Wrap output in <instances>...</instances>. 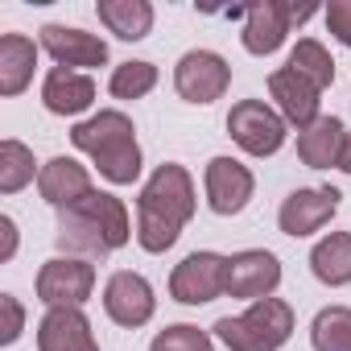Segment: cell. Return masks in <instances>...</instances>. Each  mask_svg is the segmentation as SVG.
<instances>
[{
  "mask_svg": "<svg viewBox=\"0 0 351 351\" xmlns=\"http://www.w3.org/2000/svg\"><path fill=\"white\" fill-rule=\"evenodd\" d=\"M195 178L186 173V165L165 161L149 173V182L136 195V244L145 252H165L178 244L182 228L195 215Z\"/></svg>",
  "mask_w": 351,
  "mask_h": 351,
  "instance_id": "6da1fadb",
  "label": "cell"
},
{
  "mask_svg": "<svg viewBox=\"0 0 351 351\" xmlns=\"http://www.w3.org/2000/svg\"><path fill=\"white\" fill-rule=\"evenodd\" d=\"M132 236V219L128 207L108 195V191H91L83 203L58 211V252L62 256H79V261H104L108 252L124 248Z\"/></svg>",
  "mask_w": 351,
  "mask_h": 351,
  "instance_id": "7a4b0ae2",
  "label": "cell"
},
{
  "mask_svg": "<svg viewBox=\"0 0 351 351\" xmlns=\"http://www.w3.org/2000/svg\"><path fill=\"white\" fill-rule=\"evenodd\" d=\"M71 145L95 161L99 178H108L112 186H128V182L141 178L136 128H132V120H128L124 112H116V108L79 120V124L71 128Z\"/></svg>",
  "mask_w": 351,
  "mask_h": 351,
  "instance_id": "3957f363",
  "label": "cell"
},
{
  "mask_svg": "<svg viewBox=\"0 0 351 351\" xmlns=\"http://www.w3.org/2000/svg\"><path fill=\"white\" fill-rule=\"evenodd\" d=\"M215 335L232 351H281L293 335V310L281 298H261L236 318H219Z\"/></svg>",
  "mask_w": 351,
  "mask_h": 351,
  "instance_id": "277c9868",
  "label": "cell"
},
{
  "mask_svg": "<svg viewBox=\"0 0 351 351\" xmlns=\"http://www.w3.org/2000/svg\"><path fill=\"white\" fill-rule=\"evenodd\" d=\"M228 136L248 153V157H273L285 136H289V124L277 108H269L265 99H240L232 104L228 112Z\"/></svg>",
  "mask_w": 351,
  "mask_h": 351,
  "instance_id": "5b68a950",
  "label": "cell"
},
{
  "mask_svg": "<svg viewBox=\"0 0 351 351\" xmlns=\"http://www.w3.org/2000/svg\"><path fill=\"white\" fill-rule=\"evenodd\" d=\"M95 293V265L79 256H54L38 269V302L46 310H83V302Z\"/></svg>",
  "mask_w": 351,
  "mask_h": 351,
  "instance_id": "8992f818",
  "label": "cell"
},
{
  "mask_svg": "<svg viewBox=\"0 0 351 351\" xmlns=\"http://www.w3.org/2000/svg\"><path fill=\"white\" fill-rule=\"evenodd\" d=\"M228 293V256L219 252H191L169 273V298L182 306H207Z\"/></svg>",
  "mask_w": 351,
  "mask_h": 351,
  "instance_id": "52a82bcc",
  "label": "cell"
},
{
  "mask_svg": "<svg viewBox=\"0 0 351 351\" xmlns=\"http://www.w3.org/2000/svg\"><path fill=\"white\" fill-rule=\"evenodd\" d=\"M173 87L186 104H215L232 87V66L215 50H186L173 66Z\"/></svg>",
  "mask_w": 351,
  "mask_h": 351,
  "instance_id": "ba28073f",
  "label": "cell"
},
{
  "mask_svg": "<svg viewBox=\"0 0 351 351\" xmlns=\"http://www.w3.org/2000/svg\"><path fill=\"white\" fill-rule=\"evenodd\" d=\"M339 203H343V195H339L335 186H298V191L281 203L277 228H281L285 236H293V240L314 236V232H322V228L335 219Z\"/></svg>",
  "mask_w": 351,
  "mask_h": 351,
  "instance_id": "9c48e42d",
  "label": "cell"
},
{
  "mask_svg": "<svg viewBox=\"0 0 351 351\" xmlns=\"http://www.w3.org/2000/svg\"><path fill=\"white\" fill-rule=\"evenodd\" d=\"M281 285V261L265 248H244V252H232L228 256V298H240V302H261V298H273Z\"/></svg>",
  "mask_w": 351,
  "mask_h": 351,
  "instance_id": "30bf717a",
  "label": "cell"
},
{
  "mask_svg": "<svg viewBox=\"0 0 351 351\" xmlns=\"http://www.w3.org/2000/svg\"><path fill=\"white\" fill-rule=\"evenodd\" d=\"M203 186H207V207L215 215H240L256 191V178L236 157H211L207 173H203Z\"/></svg>",
  "mask_w": 351,
  "mask_h": 351,
  "instance_id": "8fae6325",
  "label": "cell"
},
{
  "mask_svg": "<svg viewBox=\"0 0 351 351\" xmlns=\"http://www.w3.org/2000/svg\"><path fill=\"white\" fill-rule=\"evenodd\" d=\"M104 310H108V318H112L116 326L136 330V326H145V322L153 318V310H157L153 285H149L141 273L120 269V273H112L108 285H104Z\"/></svg>",
  "mask_w": 351,
  "mask_h": 351,
  "instance_id": "7c38bea8",
  "label": "cell"
},
{
  "mask_svg": "<svg viewBox=\"0 0 351 351\" xmlns=\"http://www.w3.org/2000/svg\"><path fill=\"white\" fill-rule=\"evenodd\" d=\"M38 46L66 71H95L108 62V42L99 34H87L75 25H42Z\"/></svg>",
  "mask_w": 351,
  "mask_h": 351,
  "instance_id": "4fadbf2b",
  "label": "cell"
},
{
  "mask_svg": "<svg viewBox=\"0 0 351 351\" xmlns=\"http://www.w3.org/2000/svg\"><path fill=\"white\" fill-rule=\"evenodd\" d=\"M289 25H293V13L285 0H256V5L244 9V29H240V42L248 54L265 58V54H277L289 38Z\"/></svg>",
  "mask_w": 351,
  "mask_h": 351,
  "instance_id": "5bb4252c",
  "label": "cell"
},
{
  "mask_svg": "<svg viewBox=\"0 0 351 351\" xmlns=\"http://www.w3.org/2000/svg\"><path fill=\"white\" fill-rule=\"evenodd\" d=\"M269 95L277 99V112L285 116V124H293L298 132L310 128V124L322 116V112H318V108H322V99H318L322 91H318L314 83H306V79H302L298 71H289V66H277V71L269 75Z\"/></svg>",
  "mask_w": 351,
  "mask_h": 351,
  "instance_id": "9a60e30c",
  "label": "cell"
},
{
  "mask_svg": "<svg viewBox=\"0 0 351 351\" xmlns=\"http://www.w3.org/2000/svg\"><path fill=\"white\" fill-rule=\"evenodd\" d=\"M38 191L54 211H66L75 203H83L95 186H91V173L87 165H79L75 157H50L38 173Z\"/></svg>",
  "mask_w": 351,
  "mask_h": 351,
  "instance_id": "2e32d148",
  "label": "cell"
},
{
  "mask_svg": "<svg viewBox=\"0 0 351 351\" xmlns=\"http://www.w3.org/2000/svg\"><path fill=\"white\" fill-rule=\"evenodd\" d=\"M38 351H99L91 318L83 310H46L38 322Z\"/></svg>",
  "mask_w": 351,
  "mask_h": 351,
  "instance_id": "e0dca14e",
  "label": "cell"
},
{
  "mask_svg": "<svg viewBox=\"0 0 351 351\" xmlns=\"http://www.w3.org/2000/svg\"><path fill=\"white\" fill-rule=\"evenodd\" d=\"M42 104L54 116H79L95 104V79L87 71H66V66H50L46 83H42Z\"/></svg>",
  "mask_w": 351,
  "mask_h": 351,
  "instance_id": "ac0fdd59",
  "label": "cell"
},
{
  "mask_svg": "<svg viewBox=\"0 0 351 351\" xmlns=\"http://www.w3.org/2000/svg\"><path fill=\"white\" fill-rule=\"evenodd\" d=\"M38 42L25 34H5L0 38V95L13 99L34 83V66H38Z\"/></svg>",
  "mask_w": 351,
  "mask_h": 351,
  "instance_id": "d6986e66",
  "label": "cell"
},
{
  "mask_svg": "<svg viewBox=\"0 0 351 351\" xmlns=\"http://www.w3.org/2000/svg\"><path fill=\"white\" fill-rule=\"evenodd\" d=\"M343 141H347L343 120H339V116H318L310 128L298 132V157H302V165H310V169H330V165H339V157H343Z\"/></svg>",
  "mask_w": 351,
  "mask_h": 351,
  "instance_id": "ffe728a7",
  "label": "cell"
},
{
  "mask_svg": "<svg viewBox=\"0 0 351 351\" xmlns=\"http://www.w3.org/2000/svg\"><path fill=\"white\" fill-rule=\"evenodd\" d=\"M95 13H99L104 29L116 34L120 42H141L153 29V5L149 0H99Z\"/></svg>",
  "mask_w": 351,
  "mask_h": 351,
  "instance_id": "44dd1931",
  "label": "cell"
},
{
  "mask_svg": "<svg viewBox=\"0 0 351 351\" xmlns=\"http://www.w3.org/2000/svg\"><path fill=\"white\" fill-rule=\"evenodd\" d=\"M310 269L322 285H351V232H330L310 248Z\"/></svg>",
  "mask_w": 351,
  "mask_h": 351,
  "instance_id": "7402d4cb",
  "label": "cell"
},
{
  "mask_svg": "<svg viewBox=\"0 0 351 351\" xmlns=\"http://www.w3.org/2000/svg\"><path fill=\"white\" fill-rule=\"evenodd\" d=\"M34 173H42V165L34 161V149L5 136L0 141V191L5 195H17L34 182Z\"/></svg>",
  "mask_w": 351,
  "mask_h": 351,
  "instance_id": "603a6c76",
  "label": "cell"
},
{
  "mask_svg": "<svg viewBox=\"0 0 351 351\" xmlns=\"http://www.w3.org/2000/svg\"><path fill=\"white\" fill-rule=\"evenodd\" d=\"M289 71H298L306 83H314L318 91H326L330 83H335V58L326 54V46L318 42V38H302L293 50H289V62H285Z\"/></svg>",
  "mask_w": 351,
  "mask_h": 351,
  "instance_id": "cb8c5ba5",
  "label": "cell"
},
{
  "mask_svg": "<svg viewBox=\"0 0 351 351\" xmlns=\"http://www.w3.org/2000/svg\"><path fill=\"white\" fill-rule=\"evenodd\" d=\"M314 351H351V306H326L310 322Z\"/></svg>",
  "mask_w": 351,
  "mask_h": 351,
  "instance_id": "d4e9b609",
  "label": "cell"
},
{
  "mask_svg": "<svg viewBox=\"0 0 351 351\" xmlns=\"http://www.w3.org/2000/svg\"><path fill=\"white\" fill-rule=\"evenodd\" d=\"M153 87H157V66L145 62V58L120 62V66L112 71V79H108V91H112L116 99H145Z\"/></svg>",
  "mask_w": 351,
  "mask_h": 351,
  "instance_id": "484cf974",
  "label": "cell"
},
{
  "mask_svg": "<svg viewBox=\"0 0 351 351\" xmlns=\"http://www.w3.org/2000/svg\"><path fill=\"white\" fill-rule=\"evenodd\" d=\"M149 351H215V343H211L207 330H199L191 322H173V326H165V330L153 335Z\"/></svg>",
  "mask_w": 351,
  "mask_h": 351,
  "instance_id": "4316f807",
  "label": "cell"
},
{
  "mask_svg": "<svg viewBox=\"0 0 351 351\" xmlns=\"http://www.w3.org/2000/svg\"><path fill=\"white\" fill-rule=\"evenodd\" d=\"M322 17H326L330 38L343 42V46H351V0H330V5L322 9Z\"/></svg>",
  "mask_w": 351,
  "mask_h": 351,
  "instance_id": "83f0119b",
  "label": "cell"
},
{
  "mask_svg": "<svg viewBox=\"0 0 351 351\" xmlns=\"http://www.w3.org/2000/svg\"><path fill=\"white\" fill-rule=\"evenodd\" d=\"M0 310H5V326H0V343H17L21 339V330H25V310H21V302L13 298V293H0Z\"/></svg>",
  "mask_w": 351,
  "mask_h": 351,
  "instance_id": "f1b7e54d",
  "label": "cell"
},
{
  "mask_svg": "<svg viewBox=\"0 0 351 351\" xmlns=\"http://www.w3.org/2000/svg\"><path fill=\"white\" fill-rule=\"evenodd\" d=\"M17 256V223L13 215H0V261H13Z\"/></svg>",
  "mask_w": 351,
  "mask_h": 351,
  "instance_id": "f546056e",
  "label": "cell"
},
{
  "mask_svg": "<svg viewBox=\"0 0 351 351\" xmlns=\"http://www.w3.org/2000/svg\"><path fill=\"white\" fill-rule=\"evenodd\" d=\"M339 169L351 173V128H347V141H343V157H339Z\"/></svg>",
  "mask_w": 351,
  "mask_h": 351,
  "instance_id": "4dcf8cb0",
  "label": "cell"
}]
</instances>
